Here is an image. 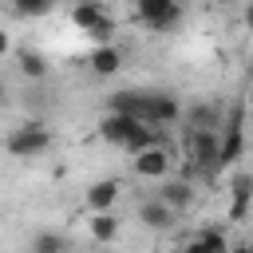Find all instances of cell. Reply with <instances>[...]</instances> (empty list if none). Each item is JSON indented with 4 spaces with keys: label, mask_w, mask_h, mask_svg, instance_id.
I'll return each instance as SVG.
<instances>
[{
    "label": "cell",
    "mask_w": 253,
    "mask_h": 253,
    "mask_svg": "<svg viewBox=\"0 0 253 253\" xmlns=\"http://www.w3.org/2000/svg\"><path fill=\"white\" fill-rule=\"evenodd\" d=\"M47 146H51V130H47L43 123H20V126H12L8 138H4V150H8L12 158H40Z\"/></svg>",
    "instance_id": "cell-1"
},
{
    "label": "cell",
    "mask_w": 253,
    "mask_h": 253,
    "mask_svg": "<svg viewBox=\"0 0 253 253\" xmlns=\"http://www.w3.org/2000/svg\"><path fill=\"white\" fill-rule=\"evenodd\" d=\"M71 24H75L79 32H87L91 40H99V43H107L111 32H115V24H111V16H107V8H103L99 0H79V4L71 8Z\"/></svg>",
    "instance_id": "cell-2"
},
{
    "label": "cell",
    "mask_w": 253,
    "mask_h": 253,
    "mask_svg": "<svg viewBox=\"0 0 253 253\" xmlns=\"http://www.w3.org/2000/svg\"><path fill=\"white\" fill-rule=\"evenodd\" d=\"M182 119V107L170 91H142V115L138 123L146 126H166V123H178Z\"/></svg>",
    "instance_id": "cell-3"
},
{
    "label": "cell",
    "mask_w": 253,
    "mask_h": 253,
    "mask_svg": "<svg viewBox=\"0 0 253 253\" xmlns=\"http://www.w3.org/2000/svg\"><path fill=\"white\" fill-rule=\"evenodd\" d=\"M138 20L154 32H170L182 20V4L178 0H138Z\"/></svg>",
    "instance_id": "cell-4"
},
{
    "label": "cell",
    "mask_w": 253,
    "mask_h": 253,
    "mask_svg": "<svg viewBox=\"0 0 253 253\" xmlns=\"http://www.w3.org/2000/svg\"><path fill=\"white\" fill-rule=\"evenodd\" d=\"M186 146H190V158H194L198 170H206V174L221 170L217 166V130H190Z\"/></svg>",
    "instance_id": "cell-5"
},
{
    "label": "cell",
    "mask_w": 253,
    "mask_h": 253,
    "mask_svg": "<svg viewBox=\"0 0 253 253\" xmlns=\"http://www.w3.org/2000/svg\"><path fill=\"white\" fill-rule=\"evenodd\" d=\"M130 158H134V174H142V178H166L170 174V154H166L162 142L158 146H146V150H138Z\"/></svg>",
    "instance_id": "cell-6"
},
{
    "label": "cell",
    "mask_w": 253,
    "mask_h": 253,
    "mask_svg": "<svg viewBox=\"0 0 253 253\" xmlns=\"http://www.w3.org/2000/svg\"><path fill=\"white\" fill-rule=\"evenodd\" d=\"M245 154V134L241 126H221L217 130V166H233Z\"/></svg>",
    "instance_id": "cell-7"
},
{
    "label": "cell",
    "mask_w": 253,
    "mask_h": 253,
    "mask_svg": "<svg viewBox=\"0 0 253 253\" xmlns=\"http://www.w3.org/2000/svg\"><path fill=\"white\" fill-rule=\"evenodd\" d=\"M138 221H142L146 229H170V225H174V210H170L162 198H146V202L138 206Z\"/></svg>",
    "instance_id": "cell-8"
},
{
    "label": "cell",
    "mask_w": 253,
    "mask_h": 253,
    "mask_svg": "<svg viewBox=\"0 0 253 253\" xmlns=\"http://www.w3.org/2000/svg\"><path fill=\"white\" fill-rule=\"evenodd\" d=\"M138 126V119H130V115H119V111H111L103 123H99V134L107 138V142H115V146H123L126 142V134Z\"/></svg>",
    "instance_id": "cell-9"
},
{
    "label": "cell",
    "mask_w": 253,
    "mask_h": 253,
    "mask_svg": "<svg viewBox=\"0 0 253 253\" xmlns=\"http://www.w3.org/2000/svg\"><path fill=\"white\" fill-rule=\"evenodd\" d=\"M162 186H158V198L170 206V210H186L190 202H194V190H190V182H182V178H158Z\"/></svg>",
    "instance_id": "cell-10"
},
{
    "label": "cell",
    "mask_w": 253,
    "mask_h": 253,
    "mask_svg": "<svg viewBox=\"0 0 253 253\" xmlns=\"http://www.w3.org/2000/svg\"><path fill=\"white\" fill-rule=\"evenodd\" d=\"M87 63H91V71H95V75H115V71L123 67V51H119L115 43H99V47L91 51V59H87Z\"/></svg>",
    "instance_id": "cell-11"
},
{
    "label": "cell",
    "mask_w": 253,
    "mask_h": 253,
    "mask_svg": "<svg viewBox=\"0 0 253 253\" xmlns=\"http://www.w3.org/2000/svg\"><path fill=\"white\" fill-rule=\"evenodd\" d=\"M115 202H119V182H115V178H103V182H95V186L87 190L91 213H103V210H111Z\"/></svg>",
    "instance_id": "cell-12"
},
{
    "label": "cell",
    "mask_w": 253,
    "mask_h": 253,
    "mask_svg": "<svg viewBox=\"0 0 253 253\" xmlns=\"http://www.w3.org/2000/svg\"><path fill=\"white\" fill-rule=\"evenodd\" d=\"M162 138H158V130L154 126H146V123H138L130 134H126V142H123V150L126 154H138V150H146V146H158Z\"/></svg>",
    "instance_id": "cell-13"
},
{
    "label": "cell",
    "mask_w": 253,
    "mask_h": 253,
    "mask_svg": "<svg viewBox=\"0 0 253 253\" xmlns=\"http://www.w3.org/2000/svg\"><path fill=\"white\" fill-rule=\"evenodd\" d=\"M229 190H233V217L241 221V217H245V210H249V194H253V190H249V174H245V170H237V174H233V182H229Z\"/></svg>",
    "instance_id": "cell-14"
},
{
    "label": "cell",
    "mask_w": 253,
    "mask_h": 253,
    "mask_svg": "<svg viewBox=\"0 0 253 253\" xmlns=\"http://www.w3.org/2000/svg\"><path fill=\"white\" fill-rule=\"evenodd\" d=\"M91 237H95V241H115V237H119V217H115L111 210L95 213V217H91Z\"/></svg>",
    "instance_id": "cell-15"
},
{
    "label": "cell",
    "mask_w": 253,
    "mask_h": 253,
    "mask_svg": "<svg viewBox=\"0 0 253 253\" xmlns=\"http://www.w3.org/2000/svg\"><path fill=\"white\" fill-rule=\"evenodd\" d=\"M71 245H67V237L63 233H55V229H43V233H36L32 237V253H67Z\"/></svg>",
    "instance_id": "cell-16"
},
{
    "label": "cell",
    "mask_w": 253,
    "mask_h": 253,
    "mask_svg": "<svg viewBox=\"0 0 253 253\" xmlns=\"http://www.w3.org/2000/svg\"><path fill=\"white\" fill-rule=\"evenodd\" d=\"M16 59H20V71H24L28 79H43V75H47V59H43L40 51L24 47V51H16Z\"/></svg>",
    "instance_id": "cell-17"
},
{
    "label": "cell",
    "mask_w": 253,
    "mask_h": 253,
    "mask_svg": "<svg viewBox=\"0 0 253 253\" xmlns=\"http://www.w3.org/2000/svg\"><path fill=\"white\" fill-rule=\"evenodd\" d=\"M111 111L138 119L142 115V91H119V95H111Z\"/></svg>",
    "instance_id": "cell-18"
},
{
    "label": "cell",
    "mask_w": 253,
    "mask_h": 253,
    "mask_svg": "<svg viewBox=\"0 0 253 253\" xmlns=\"http://www.w3.org/2000/svg\"><path fill=\"white\" fill-rule=\"evenodd\" d=\"M221 126V115L213 107H194L190 111V130H217Z\"/></svg>",
    "instance_id": "cell-19"
},
{
    "label": "cell",
    "mask_w": 253,
    "mask_h": 253,
    "mask_svg": "<svg viewBox=\"0 0 253 253\" xmlns=\"http://www.w3.org/2000/svg\"><path fill=\"white\" fill-rule=\"evenodd\" d=\"M198 237H202V245H206L210 253H225V249H229V237H225V233H221L217 225H210V229H202Z\"/></svg>",
    "instance_id": "cell-20"
},
{
    "label": "cell",
    "mask_w": 253,
    "mask_h": 253,
    "mask_svg": "<svg viewBox=\"0 0 253 253\" xmlns=\"http://www.w3.org/2000/svg\"><path fill=\"white\" fill-rule=\"evenodd\" d=\"M12 8L20 16H43V12H51V0H12Z\"/></svg>",
    "instance_id": "cell-21"
},
{
    "label": "cell",
    "mask_w": 253,
    "mask_h": 253,
    "mask_svg": "<svg viewBox=\"0 0 253 253\" xmlns=\"http://www.w3.org/2000/svg\"><path fill=\"white\" fill-rule=\"evenodd\" d=\"M182 253H210V249L202 245V237H194V241H186V249H182Z\"/></svg>",
    "instance_id": "cell-22"
},
{
    "label": "cell",
    "mask_w": 253,
    "mask_h": 253,
    "mask_svg": "<svg viewBox=\"0 0 253 253\" xmlns=\"http://www.w3.org/2000/svg\"><path fill=\"white\" fill-rule=\"evenodd\" d=\"M8 47H12L8 43V32H0V55H8Z\"/></svg>",
    "instance_id": "cell-23"
},
{
    "label": "cell",
    "mask_w": 253,
    "mask_h": 253,
    "mask_svg": "<svg viewBox=\"0 0 253 253\" xmlns=\"http://www.w3.org/2000/svg\"><path fill=\"white\" fill-rule=\"evenodd\" d=\"M225 253H253V249H249V245H229Z\"/></svg>",
    "instance_id": "cell-24"
},
{
    "label": "cell",
    "mask_w": 253,
    "mask_h": 253,
    "mask_svg": "<svg viewBox=\"0 0 253 253\" xmlns=\"http://www.w3.org/2000/svg\"><path fill=\"white\" fill-rule=\"evenodd\" d=\"M0 103H4V87H0Z\"/></svg>",
    "instance_id": "cell-25"
},
{
    "label": "cell",
    "mask_w": 253,
    "mask_h": 253,
    "mask_svg": "<svg viewBox=\"0 0 253 253\" xmlns=\"http://www.w3.org/2000/svg\"><path fill=\"white\" fill-rule=\"evenodd\" d=\"M217 4H233V0H217Z\"/></svg>",
    "instance_id": "cell-26"
},
{
    "label": "cell",
    "mask_w": 253,
    "mask_h": 253,
    "mask_svg": "<svg viewBox=\"0 0 253 253\" xmlns=\"http://www.w3.org/2000/svg\"><path fill=\"white\" fill-rule=\"evenodd\" d=\"M51 4H55V0H51Z\"/></svg>",
    "instance_id": "cell-27"
}]
</instances>
